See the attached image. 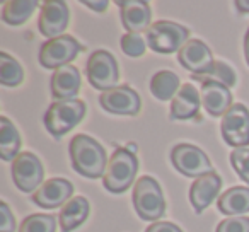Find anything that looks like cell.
Returning a JSON list of instances; mask_svg holds the SVG:
<instances>
[{
	"mask_svg": "<svg viewBox=\"0 0 249 232\" xmlns=\"http://www.w3.org/2000/svg\"><path fill=\"white\" fill-rule=\"evenodd\" d=\"M116 4L120 7L121 24L128 33L140 35L152 26L150 24L152 11H150L149 2L145 0H116Z\"/></svg>",
	"mask_w": 249,
	"mask_h": 232,
	"instance_id": "15",
	"label": "cell"
},
{
	"mask_svg": "<svg viewBox=\"0 0 249 232\" xmlns=\"http://www.w3.org/2000/svg\"><path fill=\"white\" fill-rule=\"evenodd\" d=\"M201 106V96L191 84L179 87L176 96L171 101V118L173 120H191L196 118Z\"/></svg>",
	"mask_w": 249,
	"mask_h": 232,
	"instance_id": "19",
	"label": "cell"
},
{
	"mask_svg": "<svg viewBox=\"0 0 249 232\" xmlns=\"http://www.w3.org/2000/svg\"><path fill=\"white\" fill-rule=\"evenodd\" d=\"M21 149V135L9 118H0V157L4 161H14Z\"/></svg>",
	"mask_w": 249,
	"mask_h": 232,
	"instance_id": "22",
	"label": "cell"
},
{
	"mask_svg": "<svg viewBox=\"0 0 249 232\" xmlns=\"http://www.w3.org/2000/svg\"><path fill=\"white\" fill-rule=\"evenodd\" d=\"M24 79V70L21 63L12 58L9 53H0V84L7 87H16Z\"/></svg>",
	"mask_w": 249,
	"mask_h": 232,
	"instance_id": "25",
	"label": "cell"
},
{
	"mask_svg": "<svg viewBox=\"0 0 249 232\" xmlns=\"http://www.w3.org/2000/svg\"><path fill=\"white\" fill-rule=\"evenodd\" d=\"M171 161L178 173L188 178H201L208 173H213L208 156L201 149L191 143H179L171 150Z\"/></svg>",
	"mask_w": 249,
	"mask_h": 232,
	"instance_id": "7",
	"label": "cell"
},
{
	"mask_svg": "<svg viewBox=\"0 0 249 232\" xmlns=\"http://www.w3.org/2000/svg\"><path fill=\"white\" fill-rule=\"evenodd\" d=\"M89 215V201L84 196H73L62 207V212L58 215V222L62 232H72L84 224Z\"/></svg>",
	"mask_w": 249,
	"mask_h": 232,
	"instance_id": "20",
	"label": "cell"
},
{
	"mask_svg": "<svg viewBox=\"0 0 249 232\" xmlns=\"http://www.w3.org/2000/svg\"><path fill=\"white\" fill-rule=\"evenodd\" d=\"M222 139L235 149L249 145V109L244 104H232L222 116L220 123Z\"/></svg>",
	"mask_w": 249,
	"mask_h": 232,
	"instance_id": "9",
	"label": "cell"
},
{
	"mask_svg": "<svg viewBox=\"0 0 249 232\" xmlns=\"http://www.w3.org/2000/svg\"><path fill=\"white\" fill-rule=\"evenodd\" d=\"M178 62L193 75H205L210 72L215 63L210 48L200 39H190L178 52Z\"/></svg>",
	"mask_w": 249,
	"mask_h": 232,
	"instance_id": "14",
	"label": "cell"
},
{
	"mask_svg": "<svg viewBox=\"0 0 249 232\" xmlns=\"http://www.w3.org/2000/svg\"><path fill=\"white\" fill-rule=\"evenodd\" d=\"M72 193H73V184L69 179L52 178V179L45 181L33 193L31 200L38 207L45 208V210H52V208H58L62 205H65L69 200H72Z\"/></svg>",
	"mask_w": 249,
	"mask_h": 232,
	"instance_id": "13",
	"label": "cell"
},
{
	"mask_svg": "<svg viewBox=\"0 0 249 232\" xmlns=\"http://www.w3.org/2000/svg\"><path fill=\"white\" fill-rule=\"evenodd\" d=\"M215 232H249V217H227L217 225Z\"/></svg>",
	"mask_w": 249,
	"mask_h": 232,
	"instance_id": "30",
	"label": "cell"
},
{
	"mask_svg": "<svg viewBox=\"0 0 249 232\" xmlns=\"http://www.w3.org/2000/svg\"><path fill=\"white\" fill-rule=\"evenodd\" d=\"M195 80H200V82H205V80H215V82H220L224 86H227L229 89L234 87L235 84V73L227 63L224 62H215L212 70L205 75H193Z\"/></svg>",
	"mask_w": 249,
	"mask_h": 232,
	"instance_id": "27",
	"label": "cell"
},
{
	"mask_svg": "<svg viewBox=\"0 0 249 232\" xmlns=\"http://www.w3.org/2000/svg\"><path fill=\"white\" fill-rule=\"evenodd\" d=\"M70 21L69 5L63 0H46L41 5L39 12L38 28L43 36L53 39L62 36V33L67 29Z\"/></svg>",
	"mask_w": 249,
	"mask_h": 232,
	"instance_id": "11",
	"label": "cell"
},
{
	"mask_svg": "<svg viewBox=\"0 0 249 232\" xmlns=\"http://www.w3.org/2000/svg\"><path fill=\"white\" fill-rule=\"evenodd\" d=\"M201 106L213 118L224 116L232 106V92L227 86L215 80H205L201 82Z\"/></svg>",
	"mask_w": 249,
	"mask_h": 232,
	"instance_id": "16",
	"label": "cell"
},
{
	"mask_svg": "<svg viewBox=\"0 0 249 232\" xmlns=\"http://www.w3.org/2000/svg\"><path fill=\"white\" fill-rule=\"evenodd\" d=\"M12 179L22 193H35L43 184L45 169L33 152H21L12 161Z\"/></svg>",
	"mask_w": 249,
	"mask_h": 232,
	"instance_id": "10",
	"label": "cell"
},
{
	"mask_svg": "<svg viewBox=\"0 0 249 232\" xmlns=\"http://www.w3.org/2000/svg\"><path fill=\"white\" fill-rule=\"evenodd\" d=\"M38 2L35 0H9L2 5V21L11 26H21L33 16Z\"/></svg>",
	"mask_w": 249,
	"mask_h": 232,
	"instance_id": "23",
	"label": "cell"
},
{
	"mask_svg": "<svg viewBox=\"0 0 249 232\" xmlns=\"http://www.w3.org/2000/svg\"><path fill=\"white\" fill-rule=\"evenodd\" d=\"M80 52H82V46L73 36L62 35L43 43L39 50V63L45 69L56 70L63 65H70V62H73Z\"/></svg>",
	"mask_w": 249,
	"mask_h": 232,
	"instance_id": "8",
	"label": "cell"
},
{
	"mask_svg": "<svg viewBox=\"0 0 249 232\" xmlns=\"http://www.w3.org/2000/svg\"><path fill=\"white\" fill-rule=\"evenodd\" d=\"M99 104L107 113L126 114V116H135L142 106L137 90H133L128 86H118L103 92L99 96Z\"/></svg>",
	"mask_w": 249,
	"mask_h": 232,
	"instance_id": "12",
	"label": "cell"
},
{
	"mask_svg": "<svg viewBox=\"0 0 249 232\" xmlns=\"http://www.w3.org/2000/svg\"><path fill=\"white\" fill-rule=\"evenodd\" d=\"M70 162L75 173L89 178V179H97L104 176L107 167V156L104 147L92 137L79 133L70 140L69 145Z\"/></svg>",
	"mask_w": 249,
	"mask_h": 232,
	"instance_id": "1",
	"label": "cell"
},
{
	"mask_svg": "<svg viewBox=\"0 0 249 232\" xmlns=\"http://www.w3.org/2000/svg\"><path fill=\"white\" fill-rule=\"evenodd\" d=\"M86 73L90 86L97 90H103V92L114 89L118 84V79H120L116 58L106 50H96L89 56Z\"/></svg>",
	"mask_w": 249,
	"mask_h": 232,
	"instance_id": "6",
	"label": "cell"
},
{
	"mask_svg": "<svg viewBox=\"0 0 249 232\" xmlns=\"http://www.w3.org/2000/svg\"><path fill=\"white\" fill-rule=\"evenodd\" d=\"M235 7L239 9V12L249 14V0H237V2H235Z\"/></svg>",
	"mask_w": 249,
	"mask_h": 232,
	"instance_id": "34",
	"label": "cell"
},
{
	"mask_svg": "<svg viewBox=\"0 0 249 232\" xmlns=\"http://www.w3.org/2000/svg\"><path fill=\"white\" fill-rule=\"evenodd\" d=\"M82 4L87 5V7H90L92 11L96 12H104L107 7V2L106 0H103V2H90V0H82Z\"/></svg>",
	"mask_w": 249,
	"mask_h": 232,
	"instance_id": "33",
	"label": "cell"
},
{
	"mask_svg": "<svg viewBox=\"0 0 249 232\" xmlns=\"http://www.w3.org/2000/svg\"><path fill=\"white\" fill-rule=\"evenodd\" d=\"M147 45L156 53H174L179 52L190 39V31L184 26L173 21L152 22L147 29Z\"/></svg>",
	"mask_w": 249,
	"mask_h": 232,
	"instance_id": "5",
	"label": "cell"
},
{
	"mask_svg": "<svg viewBox=\"0 0 249 232\" xmlns=\"http://www.w3.org/2000/svg\"><path fill=\"white\" fill-rule=\"evenodd\" d=\"M139 171V159L126 147H118L107 161L103 184L109 193H123L133 184Z\"/></svg>",
	"mask_w": 249,
	"mask_h": 232,
	"instance_id": "2",
	"label": "cell"
},
{
	"mask_svg": "<svg viewBox=\"0 0 249 232\" xmlns=\"http://www.w3.org/2000/svg\"><path fill=\"white\" fill-rule=\"evenodd\" d=\"M218 210L229 217H239L249 212V188L232 186L225 193H222L217 200Z\"/></svg>",
	"mask_w": 249,
	"mask_h": 232,
	"instance_id": "21",
	"label": "cell"
},
{
	"mask_svg": "<svg viewBox=\"0 0 249 232\" xmlns=\"http://www.w3.org/2000/svg\"><path fill=\"white\" fill-rule=\"evenodd\" d=\"M52 96L55 101L75 99L80 90V73L77 67L63 65L56 69L52 75Z\"/></svg>",
	"mask_w": 249,
	"mask_h": 232,
	"instance_id": "18",
	"label": "cell"
},
{
	"mask_svg": "<svg viewBox=\"0 0 249 232\" xmlns=\"http://www.w3.org/2000/svg\"><path fill=\"white\" fill-rule=\"evenodd\" d=\"M145 232H183L173 222H154L152 225L145 229Z\"/></svg>",
	"mask_w": 249,
	"mask_h": 232,
	"instance_id": "32",
	"label": "cell"
},
{
	"mask_svg": "<svg viewBox=\"0 0 249 232\" xmlns=\"http://www.w3.org/2000/svg\"><path fill=\"white\" fill-rule=\"evenodd\" d=\"M133 207L143 220H159L166 212V200L159 183L150 176H142L133 186Z\"/></svg>",
	"mask_w": 249,
	"mask_h": 232,
	"instance_id": "4",
	"label": "cell"
},
{
	"mask_svg": "<svg viewBox=\"0 0 249 232\" xmlns=\"http://www.w3.org/2000/svg\"><path fill=\"white\" fill-rule=\"evenodd\" d=\"M16 218L5 201L0 203V232H14L16 231Z\"/></svg>",
	"mask_w": 249,
	"mask_h": 232,
	"instance_id": "31",
	"label": "cell"
},
{
	"mask_svg": "<svg viewBox=\"0 0 249 232\" xmlns=\"http://www.w3.org/2000/svg\"><path fill=\"white\" fill-rule=\"evenodd\" d=\"M220 188L222 179L217 173H208L205 176L195 179V183L190 188V201L193 205L195 212L201 214L205 208L210 207L212 201L217 198Z\"/></svg>",
	"mask_w": 249,
	"mask_h": 232,
	"instance_id": "17",
	"label": "cell"
},
{
	"mask_svg": "<svg viewBox=\"0 0 249 232\" xmlns=\"http://www.w3.org/2000/svg\"><path fill=\"white\" fill-rule=\"evenodd\" d=\"M231 164L234 167V171L237 173V176L244 181L246 184H249V149H234L229 156Z\"/></svg>",
	"mask_w": 249,
	"mask_h": 232,
	"instance_id": "28",
	"label": "cell"
},
{
	"mask_svg": "<svg viewBox=\"0 0 249 232\" xmlns=\"http://www.w3.org/2000/svg\"><path fill=\"white\" fill-rule=\"evenodd\" d=\"M121 50H123L124 55L137 58V56H142L145 53V41L140 35L135 33H126V35L121 36Z\"/></svg>",
	"mask_w": 249,
	"mask_h": 232,
	"instance_id": "29",
	"label": "cell"
},
{
	"mask_svg": "<svg viewBox=\"0 0 249 232\" xmlns=\"http://www.w3.org/2000/svg\"><path fill=\"white\" fill-rule=\"evenodd\" d=\"M56 218L46 214H33L22 220L19 232H55Z\"/></svg>",
	"mask_w": 249,
	"mask_h": 232,
	"instance_id": "26",
	"label": "cell"
},
{
	"mask_svg": "<svg viewBox=\"0 0 249 232\" xmlns=\"http://www.w3.org/2000/svg\"><path fill=\"white\" fill-rule=\"evenodd\" d=\"M126 149H128V150H132V152L135 154V150H137V145H135V143H128V147H126Z\"/></svg>",
	"mask_w": 249,
	"mask_h": 232,
	"instance_id": "36",
	"label": "cell"
},
{
	"mask_svg": "<svg viewBox=\"0 0 249 232\" xmlns=\"http://www.w3.org/2000/svg\"><path fill=\"white\" fill-rule=\"evenodd\" d=\"M87 113V106L80 99L53 101L43 116L46 130L55 139H62L65 133L73 130L84 120Z\"/></svg>",
	"mask_w": 249,
	"mask_h": 232,
	"instance_id": "3",
	"label": "cell"
},
{
	"mask_svg": "<svg viewBox=\"0 0 249 232\" xmlns=\"http://www.w3.org/2000/svg\"><path fill=\"white\" fill-rule=\"evenodd\" d=\"M244 56H246V62H248V65H249V28L244 36Z\"/></svg>",
	"mask_w": 249,
	"mask_h": 232,
	"instance_id": "35",
	"label": "cell"
},
{
	"mask_svg": "<svg viewBox=\"0 0 249 232\" xmlns=\"http://www.w3.org/2000/svg\"><path fill=\"white\" fill-rule=\"evenodd\" d=\"M179 77L171 70H160L150 79V92L159 101H173L179 89Z\"/></svg>",
	"mask_w": 249,
	"mask_h": 232,
	"instance_id": "24",
	"label": "cell"
}]
</instances>
